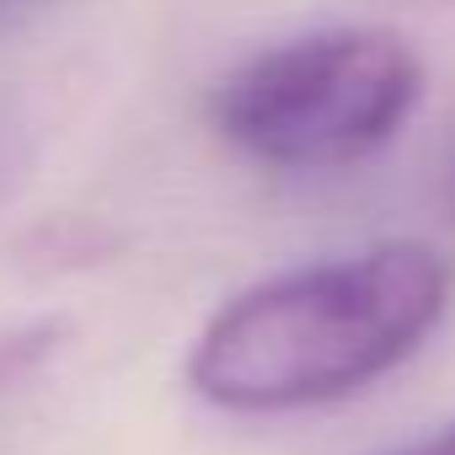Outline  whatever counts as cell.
Masks as SVG:
<instances>
[{"label": "cell", "instance_id": "6da1fadb", "mask_svg": "<svg viewBox=\"0 0 455 455\" xmlns=\"http://www.w3.org/2000/svg\"><path fill=\"white\" fill-rule=\"evenodd\" d=\"M450 268L423 242H380L231 295L193 338L188 386L225 412H300L343 402L444 322Z\"/></svg>", "mask_w": 455, "mask_h": 455}, {"label": "cell", "instance_id": "7a4b0ae2", "mask_svg": "<svg viewBox=\"0 0 455 455\" xmlns=\"http://www.w3.org/2000/svg\"><path fill=\"white\" fill-rule=\"evenodd\" d=\"M423 97V60L386 28H327L258 49L209 92L214 134L274 172H343L386 150Z\"/></svg>", "mask_w": 455, "mask_h": 455}, {"label": "cell", "instance_id": "3957f363", "mask_svg": "<svg viewBox=\"0 0 455 455\" xmlns=\"http://www.w3.org/2000/svg\"><path fill=\"white\" fill-rule=\"evenodd\" d=\"M391 455H455V418H450V423H439V428H428L423 439H412V444L391 450Z\"/></svg>", "mask_w": 455, "mask_h": 455}, {"label": "cell", "instance_id": "277c9868", "mask_svg": "<svg viewBox=\"0 0 455 455\" xmlns=\"http://www.w3.org/2000/svg\"><path fill=\"white\" fill-rule=\"evenodd\" d=\"M444 204H450V214H455V156H450V177H444Z\"/></svg>", "mask_w": 455, "mask_h": 455}]
</instances>
